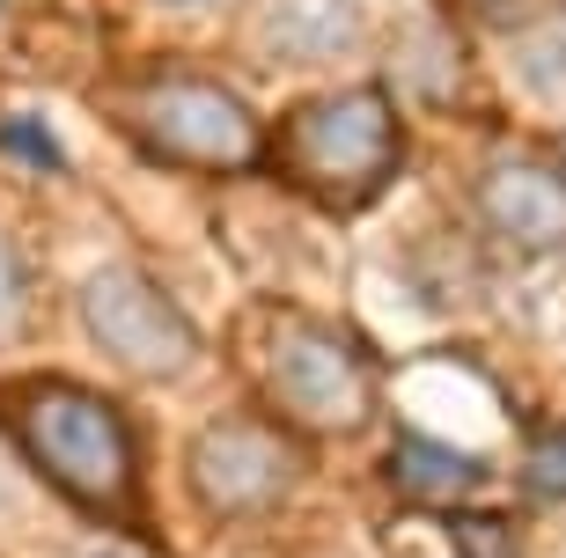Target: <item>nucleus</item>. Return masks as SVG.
<instances>
[{"instance_id": "2", "label": "nucleus", "mask_w": 566, "mask_h": 558, "mask_svg": "<svg viewBox=\"0 0 566 558\" xmlns=\"http://www.w3.org/2000/svg\"><path fill=\"white\" fill-rule=\"evenodd\" d=\"M82 309H88V324H96V338H104L126 368H140V375L185 368L191 346H199V338L185 331V316L169 309L140 272H104V280L82 294Z\"/></svg>"}, {"instance_id": "6", "label": "nucleus", "mask_w": 566, "mask_h": 558, "mask_svg": "<svg viewBox=\"0 0 566 558\" xmlns=\"http://www.w3.org/2000/svg\"><path fill=\"white\" fill-rule=\"evenodd\" d=\"M457 544L471 558H507V522H485V529L479 522H457Z\"/></svg>"}, {"instance_id": "5", "label": "nucleus", "mask_w": 566, "mask_h": 558, "mask_svg": "<svg viewBox=\"0 0 566 558\" xmlns=\"http://www.w3.org/2000/svg\"><path fill=\"white\" fill-rule=\"evenodd\" d=\"M398 477L405 485H427V493H441V485H471V463H457V455H434L427 441H405L398 449Z\"/></svg>"}, {"instance_id": "8", "label": "nucleus", "mask_w": 566, "mask_h": 558, "mask_svg": "<svg viewBox=\"0 0 566 558\" xmlns=\"http://www.w3.org/2000/svg\"><path fill=\"white\" fill-rule=\"evenodd\" d=\"M15 309H22V280H15V257H8V243H0V331L15 324Z\"/></svg>"}, {"instance_id": "7", "label": "nucleus", "mask_w": 566, "mask_h": 558, "mask_svg": "<svg viewBox=\"0 0 566 558\" xmlns=\"http://www.w3.org/2000/svg\"><path fill=\"white\" fill-rule=\"evenodd\" d=\"M530 485H537V493H566V441L530 463Z\"/></svg>"}, {"instance_id": "3", "label": "nucleus", "mask_w": 566, "mask_h": 558, "mask_svg": "<svg viewBox=\"0 0 566 558\" xmlns=\"http://www.w3.org/2000/svg\"><path fill=\"white\" fill-rule=\"evenodd\" d=\"M191 485H199L213 507L243 515V507H265V499L287 485V463H280V449L265 434H235V427H221V434H207L199 455H191Z\"/></svg>"}, {"instance_id": "1", "label": "nucleus", "mask_w": 566, "mask_h": 558, "mask_svg": "<svg viewBox=\"0 0 566 558\" xmlns=\"http://www.w3.org/2000/svg\"><path fill=\"white\" fill-rule=\"evenodd\" d=\"M15 427H22V441H30V455L52 471L60 493L88 499V507H104V515L126 507L133 441H126V427H118V412H111L104 397L66 390V382H38V390L22 397Z\"/></svg>"}, {"instance_id": "4", "label": "nucleus", "mask_w": 566, "mask_h": 558, "mask_svg": "<svg viewBox=\"0 0 566 558\" xmlns=\"http://www.w3.org/2000/svg\"><path fill=\"white\" fill-rule=\"evenodd\" d=\"M273 382L287 404H302L310 419H346L354 412V360L346 346H332L324 331H302L273 352Z\"/></svg>"}]
</instances>
